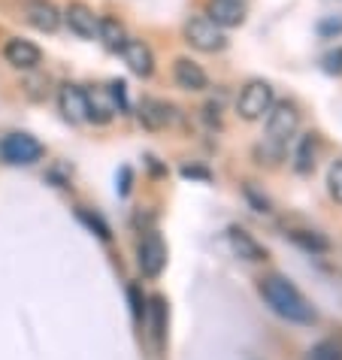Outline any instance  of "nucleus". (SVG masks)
I'll list each match as a JSON object with an SVG mask.
<instances>
[{"instance_id":"obj_1","label":"nucleus","mask_w":342,"mask_h":360,"mask_svg":"<svg viewBox=\"0 0 342 360\" xmlns=\"http://www.w3.org/2000/svg\"><path fill=\"white\" fill-rule=\"evenodd\" d=\"M258 294L264 297V303L273 309L276 315H281L285 321L291 324H303V327H312L318 321V312L309 300L297 291L294 285L288 282L285 276H264L258 282Z\"/></svg>"},{"instance_id":"obj_2","label":"nucleus","mask_w":342,"mask_h":360,"mask_svg":"<svg viewBox=\"0 0 342 360\" xmlns=\"http://www.w3.org/2000/svg\"><path fill=\"white\" fill-rule=\"evenodd\" d=\"M300 127V112L294 103H288V100H281V103H273L267 112V143L273 146V152L281 155L288 146V139L297 134Z\"/></svg>"},{"instance_id":"obj_3","label":"nucleus","mask_w":342,"mask_h":360,"mask_svg":"<svg viewBox=\"0 0 342 360\" xmlns=\"http://www.w3.org/2000/svg\"><path fill=\"white\" fill-rule=\"evenodd\" d=\"M273 103H276L273 85L264 82V79H255V82H248L243 91H239L236 112H239V118H246V122H258V118H264L270 112Z\"/></svg>"},{"instance_id":"obj_4","label":"nucleus","mask_w":342,"mask_h":360,"mask_svg":"<svg viewBox=\"0 0 342 360\" xmlns=\"http://www.w3.org/2000/svg\"><path fill=\"white\" fill-rule=\"evenodd\" d=\"M185 43L194 46L197 52H221L224 49V31L209 15H194L185 25Z\"/></svg>"},{"instance_id":"obj_5","label":"nucleus","mask_w":342,"mask_h":360,"mask_svg":"<svg viewBox=\"0 0 342 360\" xmlns=\"http://www.w3.org/2000/svg\"><path fill=\"white\" fill-rule=\"evenodd\" d=\"M0 158H4L6 164L27 167L43 158V146H39V139L31 134H9L0 139Z\"/></svg>"},{"instance_id":"obj_6","label":"nucleus","mask_w":342,"mask_h":360,"mask_svg":"<svg viewBox=\"0 0 342 360\" xmlns=\"http://www.w3.org/2000/svg\"><path fill=\"white\" fill-rule=\"evenodd\" d=\"M137 264H139V269H143L146 278H158L160 273H164V266H167V245H164V239H160L158 233H148L143 243H139Z\"/></svg>"},{"instance_id":"obj_7","label":"nucleus","mask_w":342,"mask_h":360,"mask_svg":"<svg viewBox=\"0 0 342 360\" xmlns=\"http://www.w3.org/2000/svg\"><path fill=\"white\" fill-rule=\"evenodd\" d=\"M22 15L39 34H55L58 27H61V13H58V6L52 0H25Z\"/></svg>"},{"instance_id":"obj_8","label":"nucleus","mask_w":342,"mask_h":360,"mask_svg":"<svg viewBox=\"0 0 342 360\" xmlns=\"http://www.w3.org/2000/svg\"><path fill=\"white\" fill-rule=\"evenodd\" d=\"M4 61L15 70H37L43 64V52H39V46H34L31 39H22V37H13L4 43Z\"/></svg>"},{"instance_id":"obj_9","label":"nucleus","mask_w":342,"mask_h":360,"mask_svg":"<svg viewBox=\"0 0 342 360\" xmlns=\"http://www.w3.org/2000/svg\"><path fill=\"white\" fill-rule=\"evenodd\" d=\"M122 52V58H125V64H127V70L134 76H152L155 73V55H152V49H148L143 39H125V46L118 49Z\"/></svg>"},{"instance_id":"obj_10","label":"nucleus","mask_w":342,"mask_h":360,"mask_svg":"<svg viewBox=\"0 0 342 360\" xmlns=\"http://www.w3.org/2000/svg\"><path fill=\"white\" fill-rule=\"evenodd\" d=\"M64 22L67 27L73 31L76 37H82V39H94L97 37V25H100V15H94V9H88L85 4H70L64 9Z\"/></svg>"},{"instance_id":"obj_11","label":"nucleus","mask_w":342,"mask_h":360,"mask_svg":"<svg viewBox=\"0 0 342 360\" xmlns=\"http://www.w3.org/2000/svg\"><path fill=\"white\" fill-rule=\"evenodd\" d=\"M206 15L224 31V27H239L246 22V4L243 0H209Z\"/></svg>"},{"instance_id":"obj_12","label":"nucleus","mask_w":342,"mask_h":360,"mask_svg":"<svg viewBox=\"0 0 342 360\" xmlns=\"http://www.w3.org/2000/svg\"><path fill=\"white\" fill-rule=\"evenodd\" d=\"M173 79H176V85L182 88V91H203V88L209 85L206 70L200 67L197 61H191V58H176Z\"/></svg>"},{"instance_id":"obj_13","label":"nucleus","mask_w":342,"mask_h":360,"mask_svg":"<svg viewBox=\"0 0 342 360\" xmlns=\"http://www.w3.org/2000/svg\"><path fill=\"white\" fill-rule=\"evenodd\" d=\"M58 109H61V115L67 122H88V109H85V88L79 85H64L61 91H58Z\"/></svg>"},{"instance_id":"obj_14","label":"nucleus","mask_w":342,"mask_h":360,"mask_svg":"<svg viewBox=\"0 0 342 360\" xmlns=\"http://www.w3.org/2000/svg\"><path fill=\"white\" fill-rule=\"evenodd\" d=\"M85 109H88V122L94 124H106L113 122V115L118 112L109 88H94V91H85Z\"/></svg>"},{"instance_id":"obj_15","label":"nucleus","mask_w":342,"mask_h":360,"mask_svg":"<svg viewBox=\"0 0 342 360\" xmlns=\"http://www.w3.org/2000/svg\"><path fill=\"white\" fill-rule=\"evenodd\" d=\"M173 118H176L173 106L158 97H146L143 103H139V122H143V127H148V131H164L167 124H173Z\"/></svg>"},{"instance_id":"obj_16","label":"nucleus","mask_w":342,"mask_h":360,"mask_svg":"<svg viewBox=\"0 0 342 360\" xmlns=\"http://www.w3.org/2000/svg\"><path fill=\"white\" fill-rule=\"evenodd\" d=\"M230 245H234V252L243 257V261H264L267 257V248L258 243L255 236L248 233V230H243V227H230Z\"/></svg>"},{"instance_id":"obj_17","label":"nucleus","mask_w":342,"mask_h":360,"mask_svg":"<svg viewBox=\"0 0 342 360\" xmlns=\"http://www.w3.org/2000/svg\"><path fill=\"white\" fill-rule=\"evenodd\" d=\"M97 39L103 43L109 52H118V49L125 46V27H122V22L118 18H113V15H103L100 18V25H97Z\"/></svg>"},{"instance_id":"obj_18","label":"nucleus","mask_w":342,"mask_h":360,"mask_svg":"<svg viewBox=\"0 0 342 360\" xmlns=\"http://www.w3.org/2000/svg\"><path fill=\"white\" fill-rule=\"evenodd\" d=\"M315 152H318V146H315V136L306 134V136H300V143H297V152H294V169L300 176H309L312 169H315Z\"/></svg>"},{"instance_id":"obj_19","label":"nucleus","mask_w":342,"mask_h":360,"mask_svg":"<svg viewBox=\"0 0 342 360\" xmlns=\"http://www.w3.org/2000/svg\"><path fill=\"white\" fill-rule=\"evenodd\" d=\"M288 236H291V243H297L306 252H327L330 248L327 236H321L318 230H288Z\"/></svg>"},{"instance_id":"obj_20","label":"nucleus","mask_w":342,"mask_h":360,"mask_svg":"<svg viewBox=\"0 0 342 360\" xmlns=\"http://www.w3.org/2000/svg\"><path fill=\"white\" fill-rule=\"evenodd\" d=\"M303 360H342V342L336 339H321L306 352Z\"/></svg>"},{"instance_id":"obj_21","label":"nucleus","mask_w":342,"mask_h":360,"mask_svg":"<svg viewBox=\"0 0 342 360\" xmlns=\"http://www.w3.org/2000/svg\"><path fill=\"white\" fill-rule=\"evenodd\" d=\"M148 315H152V333L158 336V342H160V339H164V330H167V303H164V300L152 297Z\"/></svg>"},{"instance_id":"obj_22","label":"nucleus","mask_w":342,"mask_h":360,"mask_svg":"<svg viewBox=\"0 0 342 360\" xmlns=\"http://www.w3.org/2000/svg\"><path fill=\"white\" fill-rule=\"evenodd\" d=\"M76 218H79V221H82L88 230H91V233H97L100 239H109V236H113V230H109V224L103 221V218L94 215V212H88V209H76Z\"/></svg>"},{"instance_id":"obj_23","label":"nucleus","mask_w":342,"mask_h":360,"mask_svg":"<svg viewBox=\"0 0 342 360\" xmlns=\"http://www.w3.org/2000/svg\"><path fill=\"white\" fill-rule=\"evenodd\" d=\"M327 191L336 203H342V158L330 164V169H327Z\"/></svg>"},{"instance_id":"obj_24","label":"nucleus","mask_w":342,"mask_h":360,"mask_svg":"<svg viewBox=\"0 0 342 360\" xmlns=\"http://www.w3.org/2000/svg\"><path fill=\"white\" fill-rule=\"evenodd\" d=\"M321 37H342V15H330L324 22H318Z\"/></svg>"},{"instance_id":"obj_25","label":"nucleus","mask_w":342,"mask_h":360,"mask_svg":"<svg viewBox=\"0 0 342 360\" xmlns=\"http://www.w3.org/2000/svg\"><path fill=\"white\" fill-rule=\"evenodd\" d=\"M324 70L330 76H342V49H334V52L324 55Z\"/></svg>"},{"instance_id":"obj_26","label":"nucleus","mask_w":342,"mask_h":360,"mask_svg":"<svg viewBox=\"0 0 342 360\" xmlns=\"http://www.w3.org/2000/svg\"><path fill=\"white\" fill-rule=\"evenodd\" d=\"M109 94H113V100H115V106H118V109H127V94H125V82H113V85H109Z\"/></svg>"},{"instance_id":"obj_27","label":"nucleus","mask_w":342,"mask_h":360,"mask_svg":"<svg viewBox=\"0 0 342 360\" xmlns=\"http://www.w3.org/2000/svg\"><path fill=\"white\" fill-rule=\"evenodd\" d=\"M127 297H130V309H134V318L139 321V318H143V300H139V291H137V288H127Z\"/></svg>"},{"instance_id":"obj_28","label":"nucleus","mask_w":342,"mask_h":360,"mask_svg":"<svg viewBox=\"0 0 342 360\" xmlns=\"http://www.w3.org/2000/svg\"><path fill=\"white\" fill-rule=\"evenodd\" d=\"M182 176H194V179H209L206 169H197V167H185L182 169Z\"/></svg>"},{"instance_id":"obj_29","label":"nucleus","mask_w":342,"mask_h":360,"mask_svg":"<svg viewBox=\"0 0 342 360\" xmlns=\"http://www.w3.org/2000/svg\"><path fill=\"white\" fill-rule=\"evenodd\" d=\"M130 191V169L127 167H122V197Z\"/></svg>"}]
</instances>
